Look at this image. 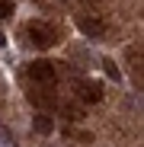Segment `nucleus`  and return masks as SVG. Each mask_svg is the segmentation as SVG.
<instances>
[{"instance_id": "1", "label": "nucleus", "mask_w": 144, "mask_h": 147, "mask_svg": "<svg viewBox=\"0 0 144 147\" xmlns=\"http://www.w3.org/2000/svg\"><path fill=\"white\" fill-rule=\"evenodd\" d=\"M29 77L35 83H42V86H55L58 83V70H55L51 61H35V64H29Z\"/></svg>"}, {"instance_id": "2", "label": "nucleus", "mask_w": 144, "mask_h": 147, "mask_svg": "<svg viewBox=\"0 0 144 147\" xmlns=\"http://www.w3.org/2000/svg\"><path fill=\"white\" fill-rule=\"evenodd\" d=\"M77 26H80V32L90 35V38H103V35H106V22L96 19V16H77Z\"/></svg>"}, {"instance_id": "3", "label": "nucleus", "mask_w": 144, "mask_h": 147, "mask_svg": "<svg viewBox=\"0 0 144 147\" xmlns=\"http://www.w3.org/2000/svg\"><path fill=\"white\" fill-rule=\"evenodd\" d=\"M29 35H32V45H39V48H51V45H55V32L48 29V26L32 22V26H29Z\"/></svg>"}, {"instance_id": "4", "label": "nucleus", "mask_w": 144, "mask_h": 147, "mask_svg": "<svg viewBox=\"0 0 144 147\" xmlns=\"http://www.w3.org/2000/svg\"><path fill=\"white\" fill-rule=\"evenodd\" d=\"M77 96H80L83 102H99V99H103V86L93 83V80H83V83L77 86Z\"/></svg>"}, {"instance_id": "5", "label": "nucleus", "mask_w": 144, "mask_h": 147, "mask_svg": "<svg viewBox=\"0 0 144 147\" xmlns=\"http://www.w3.org/2000/svg\"><path fill=\"white\" fill-rule=\"evenodd\" d=\"M29 102L39 106V109H55L58 106V99H55L51 93H45V90H29Z\"/></svg>"}, {"instance_id": "6", "label": "nucleus", "mask_w": 144, "mask_h": 147, "mask_svg": "<svg viewBox=\"0 0 144 147\" xmlns=\"http://www.w3.org/2000/svg\"><path fill=\"white\" fill-rule=\"evenodd\" d=\"M32 131H39V134H51V131H55V121H51V115L39 112V115L32 118Z\"/></svg>"}, {"instance_id": "7", "label": "nucleus", "mask_w": 144, "mask_h": 147, "mask_svg": "<svg viewBox=\"0 0 144 147\" xmlns=\"http://www.w3.org/2000/svg\"><path fill=\"white\" fill-rule=\"evenodd\" d=\"M64 112H67V118H70V121L83 118V109H80V106H64Z\"/></svg>"}, {"instance_id": "8", "label": "nucleus", "mask_w": 144, "mask_h": 147, "mask_svg": "<svg viewBox=\"0 0 144 147\" xmlns=\"http://www.w3.org/2000/svg\"><path fill=\"white\" fill-rule=\"evenodd\" d=\"M10 13H13V3L10 0H0V19H10Z\"/></svg>"}, {"instance_id": "9", "label": "nucleus", "mask_w": 144, "mask_h": 147, "mask_svg": "<svg viewBox=\"0 0 144 147\" xmlns=\"http://www.w3.org/2000/svg\"><path fill=\"white\" fill-rule=\"evenodd\" d=\"M103 67H106V74H109L112 80H118V77H122V74H118V67H115L112 61H103Z\"/></svg>"}, {"instance_id": "10", "label": "nucleus", "mask_w": 144, "mask_h": 147, "mask_svg": "<svg viewBox=\"0 0 144 147\" xmlns=\"http://www.w3.org/2000/svg\"><path fill=\"white\" fill-rule=\"evenodd\" d=\"M3 42H7V38H3V32H0V45H3Z\"/></svg>"}]
</instances>
